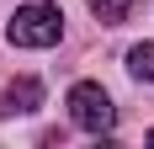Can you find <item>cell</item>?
<instances>
[{"mask_svg":"<svg viewBox=\"0 0 154 149\" xmlns=\"http://www.w3.org/2000/svg\"><path fill=\"white\" fill-rule=\"evenodd\" d=\"M37 106H43V80L21 74V80H11L5 96H0V117H5V112H37Z\"/></svg>","mask_w":154,"mask_h":149,"instance_id":"3957f363","label":"cell"},{"mask_svg":"<svg viewBox=\"0 0 154 149\" xmlns=\"http://www.w3.org/2000/svg\"><path fill=\"white\" fill-rule=\"evenodd\" d=\"M128 74L154 85V43H133V48H128Z\"/></svg>","mask_w":154,"mask_h":149,"instance_id":"277c9868","label":"cell"},{"mask_svg":"<svg viewBox=\"0 0 154 149\" xmlns=\"http://www.w3.org/2000/svg\"><path fill=\"white\" fill-rule=\"evenodd\" d=\"M85 5H91V16L101 27H117V21H128V11H133V0H85Z\"/></svg>","mask_w":154,"mask_h":149,"instance_id":"5b68a950","label":"cell"},{"mask_svg":"<svg viewBox=\"0 0 154 149\" xmlns=\"http://www.w3.org/2000/svg\"><path fill=\"white\" fill-rule=\"evenodd\" d=\"M5 37H11V48H53L64 37V11L59 5H21V11L11 16V27H5Z\"/></svg>","mask_w":154,"mask_h":149,"instance_id":"6da1fadb","label":"cell"},{"mask_svg":"<svg viewBox=\"0 0 154 149\" xmlns=\"http://www.w3.org/2000/svg\"><path fill=\"white\" fill-rule=\"evenodd\" d=\"M69 122L101 138V133L117 128V106H112V96L96 85V80H80V85L69 90Z\"/></svg>","mask_w":154,"mask_h":149,"instance_id":"7a4b0ae2","label":"cell"}]
</instances>
